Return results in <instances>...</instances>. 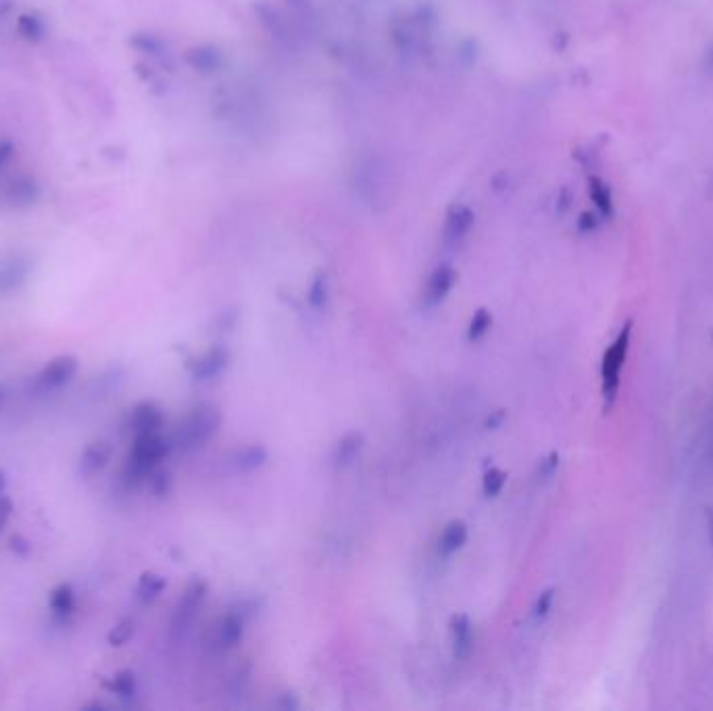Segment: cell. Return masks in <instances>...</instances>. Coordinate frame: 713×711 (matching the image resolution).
<instances>
[{
    "instance_id": "cell-1",
    "label": "cell",
    "mask_w": 713,
    "mask_h": 711,
    "mask_svg": "<svg viewBox=\"0 0 713 711\" xmlns=\"http://www.w3.org/2000/svg\"><path fill=\"white\" fill-rule=\"evenodd\" d=\"M171 445L161 432H149L134 436L132 449L128 453L124 472H121V484L128 490L138 488L144 480H149L155 470H159L161 461L169 455Z\"/></svg>"
},
{
    "instance_id": "cell-2",
    "label": "cell",
    "mask_w": 713,
    "mask_h": 711,
    "mask_svg": "<svg viewBox=\"0 0 713 711\" xmlns=\"http://www.w3.org/2000/svg\"><path fill=\"white\" fill-rule=\"evenodd\" d=\"M80 370L78 357L59 355L48 361L42 370L30 380V395L34 399H46L65 388Z\"/></svg>"
},
{
    "instance_id": "cell-3",
    "label": "cell",
    "mask_w": 713,
    "mask_h": 711,
    "mask_svg": "<svg viewBox=\"0 0 713 711\" xmlns=\"http://www.w3.org/2000/svg\"><path fill=\"white\" fill-rule=\"evenodd\" d=\"M219 424H221V413L217 407H211V405L196 407L186 415V420L180 424L176 445L186 451L199 449L219 430Z\"/></svg>"
},
{
    "instance_id": "cell-4",
    "label": "cell",
    "mask_w": 713,
    "mask_h": 711,
    "mask_svg": "<svg viewBox=\"0 0 713 711\" xmlns=\"http://www.w3.org/2000/svg\"><path fill=\"white\" fill-rule=\"evenodd\" d=\"M630 332H632V322H626L620 336L611 342V347L607 349V353L603 357V367H601L603 392H605V399L609 403L616 399V392L620 386V374H622L626 353L630 347Z\"/></svg>"
},
{
    "instance_id": "cell-5",
    "label": "cell",
    "mask_w": 713,
    "mask_h": 711,
    "mask_svg": "<svg viewBox=\"0 0 713 711\" xmlns=\"http://www.w3.org/2000/svg\"><path fill=\"white\" fill-rule=\"evenodd\" d=\"M34 272V259L23 251L0 255V299L11 297L28 284Z\"/></svg>"
},
{
    "instance_id": "cell-6",
    "label": "cell",
    "mask_w": 713,
    "mask_h": 711,
    "mask_svg": "<svg viewBox=\"0 0 713 711\" xmlns=\"http://www.w3.org/2000/svg\"><path fill=\"white\" fill-rule=\"evenodd\" d=\"M40 199V184L30 176V174H13L3 186H0V203L11 207V209H21L30 207Z\"/></svg>"
},
{
    "instance_id": "cell-7",
    "label": "cell",
    "mask_w": 713,
    "mask_h": 711,
    "mask_svg": "<svg viewBox=\"0 0 713 711\" xmlns=\"http://www.w3.org/2000/svg\"><path fill=\"white\" fill-rule=\"evenodd\" d=\"M76 609H78V597H76V588H73L69 582H61L57 584L51 597H48V620L55 628H67L73 618H76Z\"/></svg>"
},
{
    "instance_id": "cell-8",
    "label": "cell",
    "mask_w": 713,
    "mask_h": 711,
    "mask_svg": "<svg viewBox=\"0 0 713 711\" xmlns=\"http://www.w3.org/2000/svg\"><path fill=\"white\" fill-rule=\"evenodd\" d=\"M228 363H230V353L224 347H213V349L205 351L203 355L194 357L188 365V370L194 380L205 382V380L217 378L221 372L226 370Z\"/></svg>"
},
{
    "instance_id": "cell-9",
    "label": "cell",
    "mask_w": 713,
    "mask_h": 711,
    "mask_svg": "<svg viewBox=\"0 0 713 711\" xmlns=\"http://www.w3.org/2000/svg\"><path fill=\"white\" fill-rule=\"evenodd\" d=\"M111 457H113V447L107 443V440H94V443H90L80 455V463H78L80 478L90 480L101 474L109 465Z\"/></svg>"
},
{
    "instance_id": "cell-10",
    "label": "cell",
    "mask_w": 713,
    "mask_h": 711,
    "mask_svg": "<svg viewBox=\"0 0 713 711\" xmlns=\"http://www.w3.org/2000/svg\"><path fill=\"white\" fill-rule=\"evenodd\" d=\"M126 428L138 436L149 432H161L163 428V411L155 403H138L126 420Z\"/></svg>"
},
{
    "instance_id": "cell-11",
    "label": "cell",
    "mask_w": 713,
    "mask_h": 711,
    "mask_svg": "<svg viewBox=\"0 0 713 711\" xmlns=\"http://www.w3.org/2000/svg\"><path fill=\"white\" fill-rule=\"evenodd\" d=\"M205 584L203 582H194L186 588V593L184 597L180 599L178 603V609H176V614H174V622H171V628H174L176 634L184 632L188 628V624L192 622V618L196 616V609L201 607L203 603V597H205Z\"/></svg>"
},
{
    "instance_id": "cell-12",
    "label": "cell",
    "mask_w": 713,
    "mask_h": 711,
    "mask_svg": "<svg viewBox=\"0 0 713 711\" xmlns=\"http://www.w3.org/2000/svg\"><path fill=\"white\" fill-rule=\"evenodd\" d=\"M453 653L457 659H467L474 649V624L465 614H455L449 622Z\"/></svg>"
},
{
    "instance_id": "cell-13",
    "label": "cell",
    "mask_w": 713,
    "mask_h": 711,
    "mask_svg": "<svg viewBox=\"0 0 713 711\" xmlns=\"http://www.w3.org/2000/svg\"><path fill=\"white\" fill-rule=\"evenodd\" d=\"M455 272L449 267V265H442L438 267L436 272L430 276L428 280V286H426V292H424V301L428 307H434L438 303H442L447 299V294L453 290L455 286Z\"/></svg>"
},
{
    "instance_id": "cell-14",
    "label": "cell",
    "mask_w": 713,
    "mask_h": 711,
    "mask_svg": "<svg viewBox=\"0 0 713 711\" xmlns=\"http://www.w3.org/2000/svg\"><path fill=\"white\" fill-rule=\"evenodd\" d=\"M242 636H244V616L238 614V611H230L217 628L215 643L221 651H228L242 641Z\"/></svg>"
},
{
    "instance_id": "cell-15",
    "label": "cell",
    "mask_w": 713,
    "mask_h": 711,
    "mask_svg": "<svg viewBox=\"0 0 713 711\" xmlns=\"http://www.w3.org/2000/svg\"><path fill=\"white\" fill-rule=\"evenodd\" d=\"M467 536H470V532H467V526L463 522L455 520V522L447 524V528L442 530L438 536V553L442 557L455 555L467 543Z\"/></svg>"
},
{
    "instance_id": "cell-16",
    "label": "cell",
    "mask_w": 713,
    "mask_h": 711,
    "mask_svg": "<svg viewBox=\"0 0 713 711\" xmlns=\"http://www.w3.org/2000/svg\"><path fill=\"white\" fill-rule=\"evenodd\" d=\"M267 461V451L261 445H251L244 447L240 451L234 453L232 457V465L238 472H253L259 470L261 465Z\"/></svg>"
},
{
    "instance_id": "cell-17",
    "label": "cell",
    "mask_w": 713,
    "mask_h": 711,
    "mask_svg": "<svg viewBox=\"0 0 713 711\" xmlns=\"http://www.w3.org/2000/svg\"><path fill=\"white\" fill-rule=\"evenodd\" d=\"M165 578L161 574H155V572H144L138 580V586H136V597L142 601V603H153L161 597V593L165 591Z\"/></svg>"
},
{
    "instance_id": "cell-18",
    "label": "cell",
    "mask_w": 713,
    "mask_h": 711,
    "mask_svg": "<svg viewBox=\"0 0 713 711\" xmlns=\"http://www.w3.org/2000/svg\"><path fill=\"white\" fill-rule=\"evenodd\" d=\"M588 194H590V201L595 203L599 215H603V217L613 215V196H611L609 186L601 178L588 180Z\"/></svg>"
},
{
    "instance_id": "cell-19",
    "label": "cell",
    "mask_w": 713,
    "mask_h": 711,
    "mask_svg": "<svg viewBox=\"0 0 713 711\" xmlns=\"http://www.w3.org/2000/svg\"><path fill=\"white\" fill-rule=\"evenodd\" d=\"M107 689L119 699H132L138 691V680L132 670H121L107 682Z\"/></svg>"
},
{
    "instance_id": "cell-20",
    "label": "cell",
    "mask_w": 713,
    "mask_h": 711,
    "mask_svg": "<svg viewBox=\"0 0 713 711\" xmlns=\"http://www.w3.org/2000/svg\"><path fill=\"white\" fill-rule=\"evenodd\" d=\"M472 226V215L467 209H455L451 215H449V222H447V230H445V238L449 244H455L459 242L467 230H470Z\"/></svg>"
},
{
    "instance_id": "cell-21",
    "label": "cell",
    "mask_w": 713,
    "mask_h": 711,
    "mask_svg": "<svg viewBox=\"0 0 713 711\" xmlns=\"http://www.w3.org/2000/svg\"><path fill=\"white\" fill-rule=\"evenodd\" d=\"M17 30L19 34L30 40V42H38L44 38L46 34V23L42 17H38L36 13H26L17 19Z\"/></svg>"
},
{
    "instance_id": "cell-22",
    "label": "cell",
    "mask_w": 713,
    "mask_h": 711,
    "mask_svg": "<svg viewBox=\"0 0 713 711\" xmlns=\"http://www.w3.org/2000/svg\"><path fill=\"white\" fill-rule=\"evenodd\" d=\"M361 443H363L361 434H347L334 449V461L338 465L351 463L357 457V453L361 451Z\"/></svg>"
},
{
    "instance_id": "cell-23",
    "label": "cell",
    "mask_w": 713,
    "mask_h": 711,
    "mask_svg": "<svg viewBox=\"0 0 713 711\" xmlns=\"http://www.w3.org/2000/svg\"><path fill=\"white\" fill-rule=\"evenodd\" d=\"M13 161H15V144L7 138H0V186L15 174L11 169Z\"/></svg>"
},
{
    "instance_id": "cell-24",
    "label": "cell",
    "mask_w": 713,
    "mask_h": 711,
    "mask_svg": "<svg viewBox=\"0 0 713 711\" xmlns=\"http://www.w3.org/2000/svg\"><path fill=\"white\" fill-rule=\"evenodd\" d=\"M134 630H136V626L132 620H128V618L121 620L111 628V632L107 634V641L111 647H124L134 636Z\"/></svg>"
},
{
    "instance_id": "cell-25",
    "label": "cell",
    "mask_w": 713,
    "mask_h": 711,
    "mask_svg": "<svg viewBox=\"0 0 713 711\" xmlns=\"http://www.w3.org/2000/svg\"><path fill=\"white\" fill-rule=\"evenodd\" d=\"M493 326V315H490L486 309H480L470 322V328H467V340H480L488 330Z\"/></svg>"
},
{
    "instance_id": "cell-26",
    "label": "cell",
    "mask_w": 713,
    "mask_h": 711,
    "mask_svg": "<svg viewBox=\"0 0 713 711\" xmlns=\"http://www.w3.org/2000/svg\"><path fill=\"white\" fill-rule=\"evenodd\" d=\"M505 482H507L505 472H501V470H497V468L488 470V472L484 474V478H482V490H484V495H486V497H497V495L501 493V490H503Z\"/></svg>"
},
{
    "instance_id": "cell-27",
    "label": "cell",
    "mask_w": 713,
    "mask_h": 711,
    "mask_svg": "<svg viewBox=\"0 0 713 711\" xmlns=\"http://www.w3.org/2000/svg\"><path fill=\"white\" fill-rule=\"evenodd\" d=\"M326 301H328V280H326V276H317L309 290V303L315 309H322L326 305Z\"/></svg>"
},
{
    "instance_id": "cell-28",
    "label": "cell",
    "mask_w": 713,
    "mask_h": 711,
    "mask_svg": "<svg viewBox=\"0 0 713 711\" xmlns=\"http://www.w3.org/2000/svg\"><path fill=\"white\" fill-rule=\"evenodd\" d=\"M553 597H555V591H553V588H549V591H545L543 595L538 597L536 607H534V614H536V618H545V616L549 614L551 607H553Z\"/></svg>"
},
{
    "instance_id": "cell-29",
    "label": "cell",
    "mask_w": 713,
    "mask_h": 711,
    "mask_svg": "<svg viewBox=\"0 0 713 711\" xmlns=\"http://www.w3.org/2000/svg\"><path fill=\"white\" fill-rule=\"evenodd\" d=\"M11 516H13V501L7 495H3L0 497V532L5 530Z\"/></svg>"
},
{
    "instance_id": "cell-30",
    "label": "cell",
    "mask_w": 713,
    "mask_h": 711,
    "mask_svg": "<svg viewBox=\"0 0 713 711\" xmlns=\"http://www.w3.org/2000/svg\"><path fill=\"white\" fill-rule=\"evenodd\" d=\"M578 226H580L582 232H593V230L599 226V215H595V213H584V215L580 217Z\"/></svg>"
},
{
    "instance_id": "cell-31",
    "label": "cell",
    "mask_w": 713,
    "mask_h": 711,
    "mask_svg": "<svg viewBox=\"0 0 713 711\" xmlns=\"http://www.w3.org/2000/svg\"><path fill=\"white\" fill-rule=\"evenodd\" d=\"M11 549L19 555H26L30 551V543L26 541V538H21V536H13L11 538Z\"/></svg>"
},
{
    "instance_id": "cell-32",
    "label": "cell",
    "mask_w": 713,
    "mask_h": 711,
    "mask_svg": "<svg viewBox=\"0 0 713 711\" xmlns=\"http://www.w3.org/2000/svg\"><path fill=\"white\" fill-rule=\"evenodd\" d=\"M9 401H11V388L5 382H0V413L7 409Z\"/></svg>"
},
{
    "instance_id": "cell-33",
    "label": "cell",
    "mask_w": 713,
    "mask_h": 711,
    "mask_svg": "<svg viewBox=\"0 0 713 711\" xmlns=\"http://www.w3.org/2000/svg\"><path fill=\"white\" fill-rule=\"evenodd\" d=\"M707 534H709V545L713 549V507L707 509Z\"/></svg>"
},
{
    "instance_id": "cell-34",
    "label": "cell",
    "mask_w": 713,
    "mask_h": 711,
    "mask_svg": "<svg viewBox=\"0 0 713 711\" xmlns=\"http://www.w3.org/2000/svg\"><path fill=\"white\" fill-rule=\"evenodd\" d=\"M5 490H7V474L3 468H0V497L5 495Z\"/></svg>"
},
{
    "instance_id": "cell-35",
    "label": "cell",
    "mask_w": 713,
    "mask_h": 711,
    "mask_svg": "<svg viewBox=\"0 0 713 711\" xmlns=\"http://www.w3.org/2000/svg\"><path fill=\"white\" fill-rule=\"evenodd\" d=\"M707 67L713 69V46H711V51L707 53Z\"/></svg>"
}]
</instances>
